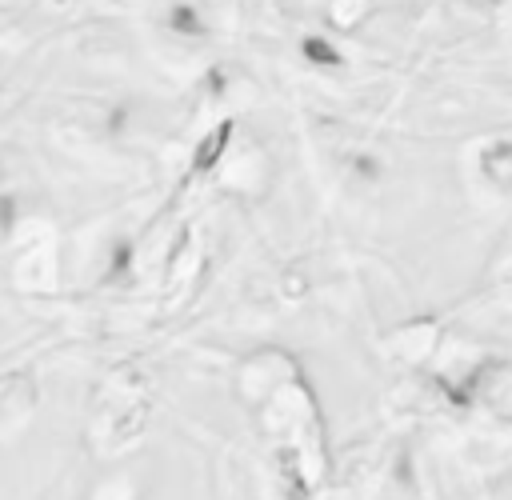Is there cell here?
<instances>
[{"mask_svg":"<svg viewBox=\"0 0 512 500\" xmlns=\"http://www.w3.org/2000/svg\"><path fill=\"white\" fill-rule=\"evenodd\" d=\"M36 412V380L28 372L0 376V436L16 432Z\"/></svg>","mask_w":512,"mask_h":500,"instance_id":"1","label":"cell"},{"mask_svg":"<svg viewBox=\"0 0 512 500\" xmlns=\"http://www.w3.org/2000/svg\"><path fill=\"white\" fill-rule=\"evenodd\" d=\"M480 172L496 184V188H512V140H492L480 152Z\"/></svg>","mask_w":512,"mask_h":500,"instance_id":"2","label":"cell"},{"mask_svg":"<svg viewBox=\"0 0 512 500\" xmlns=\"http://www.w3.org/2000/svg\"><path fill=\"white\" fill-rule=\"evenodd\" d=\"M92 500H132V484H128L124 476H116V480H104V484L92 492Z\"/></svg>","mask_w":512,"mask_h":500,"instance_id":"7","label":"cell"},{"mask_svg":"<svg viewBox=\"0 0 512 500\" xmlns=\"http://www.w3.org/2000/svg\"><path fill=\"white\" fill-rule=\"evenodd\" d=\"M168 24H172L180 36H200V32H204V24H200V12H196L192 4H176V8L168 12Z\"/></svg>","mask_w":512,"mask_h":500,"instance_id":"3","label":"cell"},{"mask_svg":"<svg viewBox=\"0 0 512 500\" xmlns=\"http://www.w3.org/2000/svg\"><path fill=\"white\" fill-rule=\"evenodd\" d=\"M364 12H368V0H332V20L340 28H352Z\"/></svg>","mask_w":512,"mask_h":500,"instance_id":"6","label":"cell"},{"mask_svg":"<svg viewBox=\"0 0 512 500\" xmlns=\"http://www.w3.org/2000/svg\"><path fill=\"white\" fill-rule=\"evenodd\" d=\"M0 4H8V0H0Z\"/></svg>","mask_w":512,"mask_h":500,"instance_id":"8","label":"cell"},{"mask_svg":"<svg viewBox=\"0 0 512 500\" xmlns=\"http://www.w3.org/2000/svg\"><path fill=\"white\" fill-rule=\"evenodd\" d=\"M304 56H308L312 64H328V68L340 64V52H336L328 40H320V36H304Z\"/></svg>","mask_w":512,"mask_h":500,"instance_id":"5","label":"cell"},{"mask_svg":"<svg viewBox=\"0 0 512 500\" xmlns=\"http://www.w3.org/2000/svg\"><path fill=\"white\" fill-rule=\"evenodd\" d=\"M228 132H232V128H228V124H220V128H216V132H212V136H208V140L200 144V152H196V168H208L212 160H220V156H224Z\"/></svg>","mask_w":512,"mask_h":500,"instance_id":"4","label":"cell"}]
</instances>
